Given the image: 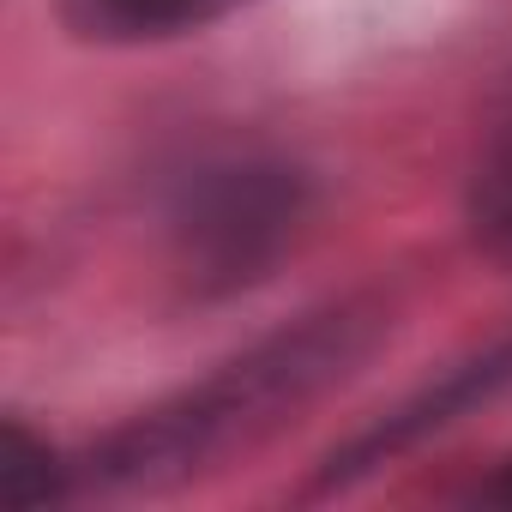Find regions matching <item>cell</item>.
<instances>
[{"label": "cell", "mask_w": 512, "mask_h": 512, "mask_svg": "<svg viewBox=\"0 0 512 512\" xmlns=\"http://www.w3.org/2000/svg\"><path fill=\"white\" fill-rule=\"evenodd\" d=\"M368 338H374V320L356 308L314 314L308 326L247 350L241 362H229L223 374L193 386L181 404H163L157 416L115 434L103 446V476L109 482H157V476L193 470L199 458L272 428L284 410H296L326 380H338L368 350Z\"/></svg>", "instance_id": "obj_1"}, {"label": "cell", "mask_w": 512, "mask_h": 512, "mask_svg": "<svg viewBox=\"0 0 512 512\" xmlns=\"http://www.w3.org/2000/svg\"><path fill=\"white\" fill-rule=\"evenodd\" d=\"M512 380V344L506 350H494V356H482V362H470V368H458L452 380H440L428 398H416V404H404L386 428H374L368 440H356L350 452H344V464H374L380 452H392V446H404V440H416V434H428V428H446L458 410H470L476 398H488L494 386H506Z\"/></svg>", "instance_id": "obj_4"}, {"label": "cell", "mask_w": 512, "mask_h": 512, "mask_svg": "<svg viewBox=\"0 0 512 512\" xmlns=\"http://www.w3.org/2000/svg\"><path fill=\"white\" fill-rule=\"evenodd\" d=\"M482 494H488V500H500V506H512V458H506V464L494 470V482H488Z\"/></svg>", "instance_id": "obj_7"}, {"label": "cell", "mask_w": 512, "mask_h": 512, "mask_svg": "<svg viewBox=\"0 0 512 512\" xmlns=\"http://www.w3.org/2000/svg\"><path fill=\"white\" fill-rule=\"evenodd\" d=\"M308 217V175L272 157L199 163L169 193V235L199 290H241L266 278L272 260Z\"/></svg>", "instance_id": "obj_2"}, {"label": "cell", "mask_w": 512, "mask_h": 512, "mask_svg": "<svg viewBox=\"0 0 512 512\" xmlns=\"http://www.w3.org/2000/svg\"><path fill=\"white\" fill-rule=\"evenodd\" d=\"M241 0H67V25L97 43H157L181 31H205Z\"/></svg>", "instance_id": "obj_3"}, {"label": "cell", "mask_w": 512, "mask_h": 512, "mask_svg": "<svg viewBox=\"0 0 512 512\" xmlns=\"http://www.w3.org/2000/svg\"><path fill=\"white\" fill-rule=\"evenodd\" d=\"M61 488H67V470L55 464V452L31 428L7 422V446H0V494H7V506L31 512V506H49Z\"/></svg>", "instance_id": "obj_6"}, {"label": "cell", "mask_w": 512, "mask_h": 512, "mask_svg": "<svg viewBox=\"0 0 512 512\" xmlns=\"http://www.w3.org/2000/svg\"><path fill=\"white\" fill-rule=\"evenodd\" d=\"M470 229L494 247V253H512V109L494 121L482 157H476V175H470Z\"/></svg>", "instance_id": "obj_5"}]
</instances>
